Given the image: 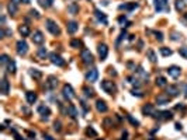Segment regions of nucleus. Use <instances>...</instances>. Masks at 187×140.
Returning <instances> with one entry per match:
<instances>
[{
    "label": "nucleus",
    "instance_id": "nucleus-5",
    "mask_svg": "<svg viewBox=\"0 0 187 140\" xmlns=\"http://www.w3.org/2000/svg\"><path fill=\"white\" fill-rule=\"evenodd\" d=\"M153 118H156L158 121H170L173 118V115L169 111H158V112L153 113Z\"/></svg>",
    "mask_w": 187,
    "mask_h": 140
},
{
    "label": "nucleus",
    "instance_id": "nucleus-42",
    "mask_svg": "<svg viewBox=\"0 0 187 140\" xmlns=\"http://www.w3.org/2000/svg\"><path fill=\"white\" fill-rule=\"evenodd\" d=\"M131 94H132V95H137V97H144V92L141 91V90H135V88L131 91Z\"/></svg>",
    "mask_w": 187,
    "mask_h": 140
},
{
    "label": "nucleus",
    "instance_id": "nucleus-33",
    "mask_svg": "<svg viewBox=\"0 0 187 140\" xmlns=\"http://www.w3.org/2000/svg\"><path fill=\"white\" fill-rule=\"evenodd\" d=\"M146 55H148V58H149V60L152 62V63H156V60H158V58H156L155 52H153L152 49H149V51L146 52Z\"/></svg>",
    "mask_w": 187,
    "mask_h": 140
},
{
    "label": "nucleus",
    "instance_id": "nucleus-28",
    "mask_svg": "<svg viewBox=\"0 0 187 140\" xmlns=\"http://www.w3.org/2000/svg\"><path fill=\"white\" fill-rule=\"evenodd\" d=\"M155 83H156V86L158 87H166V84H167V81H166V79L163 77V76H158Z\"/></svg>",
    "mask_w": 187,
    "mask_h": 140
},
{
    "label": "nucleus",
    "instance_id": "nucleus-31",
    "mask_svg": "<svg viewBox=\"0 0 187 140\" xmlns=\"http://www.w3.org/2000/svg\"><path fill=\"white\" fill-rule=\"evenodd\" d=\"M38 58H41V59H45L47 58V55H48V51H47V48H44V46H41V48L38 49Z\"/></svg>",
    "mask_w": 187,
    "mask_h": 140
},
{
    "label": "nucleus",
    "instance_id": "nucleus-41",
    "mask_svg": "<svg viewBox=\"0 0 187 140\" xmlns=\"http://www.w3.org/2000/svg\"><path fill=\"white\" fill-rule=\"evenodd\" d=\"M172 41H179V39H182V34H179V32H173L172 34Z\"/></svg>",
    "mask_w": 187,
    "mask_h": 140
},
{
    "label": "nucleus",
    "instance_id": "nucleus-14",
    "mask_svg": "<svg viewBox=\"0 0 187 140\" xmlns=\"http://www.w3.org/2000/svg\"><path fill=\"white\" fill-rule=\"evenodd\" d=\"M170 102V97L167 94H159L156 97V104L158 105H166V104Z\"/></svg>",
    "mask_w": 187,
    "mask_h": 140
},
{
    "label": "nucleus",
    "instance_id": "nucleus-1",
    "mask_svg": "<svg viewBox=\"0 0 187 140\" xmlns=\"http://www.w3.org/2000/svg\"><path fill=\"white\" fill-rule=\"evenodd\" d=\"M45 25H47V30H48V31L52 34V35H56V37H58V35H61V28H59V25L55 21H53V20L48 18V20L45 21Z\"/></svg>",
    "mask_w": 187,
    "mask_h": 140
},
{
    "label": "nucleus",
    "instance_id": "nucleus-53",
    "mask_svg": "<svg viewBox=\"0 0 187 140\" xmlns=\"http://www.w3.org/2000/svg\"><path fill=\"white\" fill-rule=\"evenodd\" d=\"M176 129H177V130H182V125H180V123H176Z\"/></svg>",
    "mask_w": 187,
    "mask_h": 140
},
{
    "label": "nucleus",
    "instance_id": "nucleus-30",
    "mask_svg": "<svg viewBox=\"0 0 187 140\" xmlns=\"http://www.w3.org/2000/svg\"><path fill=\"white\" fill-rule=\"evenodd\" d=\"M153 3H155V11H156V13H160L162 10H165L162 0H153Z\"/></svg>",
    "mask_w": 187,
    "mask_h": 140
},
{
    "label": "nucleus",
    "instance_id": "nucleus-6",
    "mask_svg": "<svg viewBox=\"0 0 187 140\" xmlns=\"http://www.w3.org/2000/svg\"><path fill=\"white\" fill-rule=\"evenodd\" d=\"M38 113L41 115V119L42 121H48V118H49V115H51V109H49L45 104H41L39 107H38Z\"/></svg>",
    "mask_w": 187,
    "mask_h": 140
},
{
    "label": "nucleus",
    "instance_id": "nucleus-47",
    "mask_svg": "<svg viewBox=\"0 0 187 140\" xmlns=\"http://www.w3.org/2000/svg\"><path fill=\"white\" fill-rule=\"evenodd\" d=\"M162 3H163V7H165V10L169 11V0H162Z\"/></svg>",
    "mask_w": 187,
    "mask_h": 140
},
{
    "label": "nucleus",
    "instance_id": "nucleus-12",
    "mask_svg": "<svg viewBox=\"0 0 187 140\" xmlns=\"http://www.w3.org/2000/svg\"><path fill=\"white\" fill-rule=\"evenodd\" d=\"M167 73H169L170 77L177 79V77L180 76V73H182V69H180L179 66H170V67H167Z\"/></svg>",
    "mask_w": 187,
    "mask_h": 140
},
{
    "label": "nucleus",
    "instance_id": "nucleus-21",
    "mask_svg": "<svg viewBox=\"0 0 187 140\" xmlns=\"http://www.w3.org/2000/svg\"><path fill=\"white\" fill-rule=\"evenodd\" d=\"M142 113L144 115H153L155 113V108L152 104H146L145 107H142Z\"/></svg>",
    "mask_w": 187,
    "mask_h": 140
},
{
    "label": "nucleus",
    "instance_id": "nucleus-40",
    "mask_svg": "<svg viewBox=\"0 0 187 140\" xmlns=\"http://www.w3.org/2000/svg\"><path fill=\"white\" fill-rule=\"evenodd\" d=\"M9 62H10V60H9V56H7V55H1V56H0V63H1V65H7Z\"/></svg>",
    "mask_w": 187,
    "mask_h": 140
},
{
    "label": "nucleus",
    "instance_id": "nucleus-32",
    "mask_svg": "<svg viewBox=\"0 0 187 140\" xmlns=\"http://www.w3.org/2000/svg\"><path fill=\"white\" fill-rule=\"evenodd\" d=\"M30 76L38 80V79H41V77H42V73H41L39 70H37V69H31V70H30Z\"/></svg>",
    "mask_w": 187,
    "mask_h": 140
},
{
    "label": "nucleus",
    "instance_id": "nucleus-23",
    "mask_svg": "<svg viewBox=\"0 0 187 140\" xmlns=\"http://www.w3.org/2000/svg\"><path fill=\"white\" fill-rule=\"evenodd\" d=\"M17 10H18V6L10 1V3H9V6H7V11H9V14H10V16H16Z\"/></svg>",
    "mask_w": 187,
    "mask_h": 140
},
{
    "label": "nucleus",
    "instance_id": "nucleus-4",
    "mask_svg": "<svg viewBox=\"0 0 187 140\" xmlns=\"http://www.w3.org/2000/svg\"><path fill=\"white\" fill-rule=\"evenodd\" d=\"M16 51L20 56H24V55L28 52V43H27L24 39H20V41L16 43Z\"/></svg>",
    "mask_w": 187,
    "mask_h": 140
},
{
    "label": "nucleus",
    "instance_id": "nucleus-51",
    "mask_svg": "<svg viewBox=\"0 0 187 140\" xmlns=\"http://www.w3.org/2000/svg\"><path fill=\"white\" fill-rule=\"evenodd\" d=\"M118 21H120L121 24H123V22H125V21H127V18H125V17H120V18H118Z\"/></svg>",
    "mask_w": 187,
    "mask_h": 140
},
{
    "label": "nucleus",
    "instance_id": "nucleus-2",
    "mask_svg": "<svg viewBox=\"0 0 187 140\" xmlns=\"http://www.w3.org/2000/svg\"><path fill=\"white\" fill-rule=\"evenodd\" d=\"M62 94H64L65 100H68V101H72V100L76 97L75 90L72 88V86H70V84H65L64 88H62Z\"/></svg>",
    "mask_w": 187,
    "mask_h": 140
},
{
    "label": "nucleus",
    "instance_id": "nucleus-26",
    "mask_svg": "<svg viewBox=\"0 0 187 140\" xmlns=\"http://www.w3.org/2000/svg\"><path fill=\"white\" fill-rule=\"evenodd\" d=\"M7 73H11V74L16 73V62L13 59H10V62L7 63Z\"/></svg>",
    "mask_w": 187,
    "mask_h": 140
},
{
    "label": "nucleus",
    "instance_id": "nucleus-27",
    "mask_svg": "<svg viewBox=\"0 0 187 140\" xmlns=\"http://www.w3.org/2000/svg\"><path fill=\"white\" fill-rule=\"evenodd\" d=\"M175 7H176L177 11H183L184 9H186V1H184V0H176Z\"/></svg>",
    "mask_w": 187,
    "mask_h": 140
},
{
    "label": "nucleus",
    "instance_id": "nucleus-13",
    "mask_svg": "<svg viewBox=\"0 0 187 140\" xmlns=\"http://www.w3.org/2000/svg\"><path fill=\"white\" fill-rule=\"evenodd\" d=\"M56 86H58V79L55 76H49L47 79V88L48 90H55Z\"/></svg>",
    "mask_w": 187,
    "mask_h": 140
},
{
    "label": "nucleus",
    "instance_id": "nucleus-15",
    "mask_svg": "<svg viewBox=\"0 0 187 140\" xmlns=\"http://www.w3.org/2000/svg\"><path fill=\"white\" fill-rule=\"evenodd\" d=\"M96 109L99 111V112H107L108 111V107H107V104L103 101V100H97L96 101Z\"/></svg>",
    "mask_w": 187,
    "mask_h": 140
},
{
    "label": "nucleus",
    "instance_id": "nucleus-19",
    "mask_svg": "<svg viewBox=\"0 0 187 140\" xmlns=\"http://www.w3.org/2000/svg\"><path fill=\"white\" fill-rule=\"evenodd\" d=\"M77 28H79V24L76 21H69L68 22V25H66V30H68V32L69 34H75L77 31Z\"/></svg>",
    "mask_w": 187,
    "mask_h": 140
},
{
    "label": "nucleus",
    "instance_id": "nucleus-44",
    "mask_svg": "<svg viewBox=\"0 0 187 140\" xmlns=\"http://www.w3.org/2000/svg\"><path fill=\"white\" fill-rule=\"evenodd\" d=\"M86 133H87V135H91V136H97V132L93 129V128H87V129H86Z\"/></svg>",
    "mask_w": 187,
    "mask_h": 140
},
{
    "label": "nucleus",
    "instance_id": "nucleus-43",
    "mask_svg": "<svg viewBox=\"0 0 187 140\" xmlns=\"http://www.w3.org/2000/svg\"><path fill=\"white\" fill-rule=\"evenodd\" d=\"M127 118H128V121L134 125V126H138V125H139V122H138V121H137V119H134L132 116H131V115H127Z\"/></svg>",
    "mask_w": 187,
    "mask_h": 140
},
{
    "label": "nucleus",
    "instance_id": "nucleus-16",
    "mask_svg": "<svg viewBox=\"0 0 187 140\" xmlns=\"http://www.w3.org/2000/svg\"><path fill=\"white\" fill-rule=\"evenodd\" d=\"M179 88H177V86H169L167 88H166V94L169 95V97H177L179 95Z\"/></svg>",
    "mask_w": 187,
    "mask_h": 140
},
{
    "label": "nucleus",
    "instance_id": "nucleus-49",
    "mask_svg": "<svg viewBox=\"0 0 187 140\" xmlns=\"http://www.w3.org/2000/svg\"><path fill=\"white\" fill-rule=\"evenodd\" d=\"M10 1L11 3H14V4H17V6L20 4V3H23V0H10Z\"/></svg>",
    "mask_w": 187,
    "mask_h": 140
},
{
    "label": "nucleus",
    "instance_id": "nucleus-18",
    "mask_svg": "<svg viewBox=\"0 0 187 140\" xmlns=\"http://www.w3.org/2000/svg\"><path fill=\"white\" fill-rule=\"evenodd\" d=\"M10 91V84H9V80L3 77V80H1V94L3 95H7Z\"/></svg>",
    "mask_w": 187,
    "mask_h": 140
},
{
    "label": "nucleus",
    "instance_id": "nucleus-48",
    "mask_svg": "<svg viewBox=\"0 0 187 140\" xmlns=\"http://www.w3.org/2000/svg\"><path fill=\"white\" fill-rule=\"evenodd\" d=\"M53 3V0H45V7H51Z\"/></svg>",
    "mask_w": 187,
    "mask_h": 140
},
{
    "label": "nucleus",
    "instance_id": "nucleus-25",
    "mask_svg": "<svg viewBox=\"0 0 187 140\" xmlns=\"http://www.w3.org/2000/svg\"><path fill=\"white\" fill-rule=\"evenodd\" d=\"M68 11H69L70 14H77L79 13V4L77 3H70L68 6Z\"/></svg>",
    "mask_w": 187,
    "mask_h": 140
},
{
    "label": "nucleus",
    "instance_id": "nucleus-8",
    "mask_svg": "<svg viewBox=\"0 0 187 140\" xmlns=\"http://www.w3.org/2000/svg\"><path fill=\"white\" fill-rule=\"evenodd\" d=\"M97 79H99V70H97L96 67L90 69L87 73H86V80L89 81V83H96Z\"/></svg>",
    "mask_w": 187,
    "mask_h": 140
},
{
    "label": "nucleus",
    "instance_id": "nucleus-35",
    "mask_svg": "<svg viewBox=\"0 0 187 140\" xmlns=\"http://www.w3.org/2000/svg\"><path fill=\"white\" fill-rule=\"evenodd\" d=\"M137 73H138V74L141 76V77H142L144 80H148V77H149V76H148V73H146V71H144V69H142L141 66L138 67V70H137Z\"/></svg>",
    "mask_w": 187,
    "mask_h": 140
},
{
    "label": "nucleus",
    "instance_id": "nucleus-7",
    "mask_svg": "<svg viewBox=\"0 0 187 140\" xmlns=\"http://www.w3.org/2000/svg\"><path fill=\"white\" fill-rule=\"evenodd\" d=\"M102 88L107 94H112V92L115 91V84L110 80H103L102 81Z\"/></svg>",
    "mask_w": 187,
    "mask_h": 140
},
{
    "label": "nucleus",
    "instance_id": "nucleus-34",
    "mask_svg": "<svg viewBox=\"0 0 187 140\" xmlns=\"http://www.w3.org/2000/svg\"><path fill=\"white\" fill-rule=\"evenodd\" d=\"M159 51H160V55H162V56H170V55L173 53V52H172V49L165 48V46H163V48H160Z\"/></svg>",
    "mask_w": 187,
    "mask_h": 140
},
{
    "label": "nucleus",
    "instance_id": "nucleus-11",
    "mask_svg": "<svg viewBox=\"0 0 187 140\" xmlns=\"http://www.w3.org/2000/svg\"><path fill=\"white\" fill-rule=\"evenodd\" d=\"M31 39H32V42L35 43V45H41V43L44 42V34L41 32V31H35V32L32 34V37H31Z\"/></svg>",
    "mask_w": 187,
    "mask_h": 140
},
{
    "label": "nucleus",
    "instance_id": "nucleus-10",
    "mask_svg": "<svg viewBox=\"0 0 187 140\" xmlns=\"http://www.w3.org/2000/svg\"><path fill=\"white\" fill-rule=\"evenodd\" d=\"M97 52H99V56H100V60H106L107 55H108V46L106 43H100L99 48H97Z\"/></svg>",
    "mask_w": 187,
    "mask_h": 140
},
{
    "label": "nucleus",
    "instance_id": "nucleus-29",
    "mask_svg": "<svg viewBox=\"0 0 187 140\" xmlns=\"http://www.w3.org/2000/svg\"><path fill=\"white\" fill-rule=\"evenodd\" d=\"M18 31H20V34H21L23 37H28L30 35V28H28V25H20Z\"/></svg>",
    "mask_w": 187,
    "mask_h": 140
},
{
    "label": "nucleus",
    "instance_id": "nucleus-22",
    "mask_svg": "<svg viewBox=\"0 0 187 140\" xmlns=\"http://www.w3.org/2000/svg\"><path fill=\"white\" fill-rule=\"evenodd\" d=\"M66 115H69V116H72V118H77V109L70 104L69 107L66 108Z\"/></svg>",
    "mask_w": 187,
    "mask_h": 140
},
{
    "label": "nucleus",
    "instance_id": "nucleus-24",
    "mask_svg": "<svg viewBox=\"0 0 187 140\" xmlns=\"http://www.w3.org/2000/svg\"><path fill=\"white\" fill-rule=\"evenodd\" d=\"M137 7H138V3H129V4H121V6H120V10L131 11V10H135Z\"/></svg>",
    "mask_w": 187,
    "mask_h": 140
},
{
    "label": "nucleus",
    "instance_id": "nucleus-38",
    "mask_svg": "<svg viewBox=\"0 0 187 140\" xmlns=\"http://www.w3.org/2000/svg\"><path fill=\"white\" fill-rule=\"evenodd\" d=\"M83 92L86 94V97H93V95H94V91H93L91 88H89V87H85V88H83Z\"/></svg>",
    "mask_w": 187,
    "mask_h": 140
},
{
    "label": "nucleus",
    "instance_id": "nucleus-17",
    "mask_svg": "<svg viewBox=\"0 0 187 140\" xmlns=\"http://www.w3.org/2000/svg\"><path fill=\"white\" fill-rule=\"evenodd\" d=\"M94 16H96L97 20H99L100 22H103V24H107V22H108V21H107V16L103 13V11L99 10V9H96V10H94Z\"/></svg>",
    "mask_w": 187,
    "mask_h": 140
},
{
    "label": "nucleus",
    "instance_id": "nucleus-36",
    "mask_svg": "<svg viewBox=\"0 0 187 140\" xmlns=\"http://www.w3.org/2000/svg\"><path fill=\"white\" fill-rule=\"evenodd\" d=\"M53 130L58 132V133L62 130V123H61V121H55V122H53Z\"/></svg>",
    "mask_w": 187,
    "mask_h": 140
},
{
    "label": "nucleus",
    "instance_id": "nucleus-54",
    "mask_svg": "<svg viewBox=\"0 0 187 140\" xmlns=\"http://www.w3.org/2000/svg\"><path fill=\"white\" fill-rule=\"evenodd\" d=\"M23 3H24V4H28V3H30V0H23Z\"/></svg>",
    "mask_w": 187,
    "mask_h": 140
},
{
    "label": "nucleus",
    "instance_id": "nucleus-45",
    "mask_svg": "<svg viewBox=\"0 0 187 140\" xmlns=\"http://www.w3.org/2000/svg\"><path fill=\"white\" fill-rule=\"evenodd\" d=\"M30 16L35 17V18H39V13H38L37 10H34V9H32V10H30Z\"/></svg>",
    "mask_w": 187,
    "mask_h": 140
},
{
    "label": "nucleus",
    "instance_id": "nucleus-52",
    "mask_svg": "<svg viewBox=\"0 0 187 140\" xmlns=\"http://www.w3.org/2000/svg\"><path fill=\"white\" fill-rule=\"evenodd\" d=\"M44 139H45V140H53V139H52V137H51V136H49V135H44Z\"/></svg>",
    "mask_w": 187,
    "mask_h": 140
},
{
    "label": "nucleus",
    "instance_id": "nucleus-46",
    "mask_svg": "<svg viewBox=\"0 0 187 140\" xmlns=\"http://www.w3.org/2000/svg\"><path fill=\"white\" fill-rule=\"evenodd\" d=\"M155 37H156V39H158L159 42H162V41H163V34L160 32V31H159V32L156 31V32H155Z\"/></svg>",
    "mask_w": 187,
    "mask_h": 140
},
{
    "label": "nucleus",
    "instance_id": "nucleus-50",
    "mask_svg": "<svg viewBox=\"0 0 187 140\" xmlns=\"http://www.w3.org/2000/svg\"><path fill=\"white\" fill-rule=\"evenodd\" d=\"M16 135V140H26V137H21L20 135H17V133H14Z\"/></svg>",
    "mask_w": 187,
    "mask_h": 140
},
{
    "label": "nucleus",
    "instance_id": "nucleus-39",
    "mask_svg": "<svg viewBox=\"0 0 187 140\" xmlns=\"http://www.w3.org/2000/svg\"><path fill=\"white\" fill-rule=\"evenodd\" d=\"M179 53H180V56H183L184 59H187V46H182V48L179 49Z\"/></svg>",
    "mask_w": 187,
    "mask_h": 140
},
{
    "label": "nucleus",
    "instance_id": "nucleus-20",
    "mask_svg": "<svg viewBox=\"0 0 187 140\" xmlns=\"http://www.w3.org/2000/svg\"><path fill=\"white\" fill-rule=\"evenodd\" d=\"M26 98H27V102L30 104V105H32V104L37 101V94L34 91H27L26 92Z\"/></svg>",
    "mask_w": 187,
    "mask_h": 140
},
{
    "label": "nucleus",
    "instance_id": "nucleus-37",
    "mask_svg": "<svg viewBox=\"0 0 187 140\" xmlns=\"http://www.w3.org/2000/svg\"><path fill=\"white\" fill-rule=\"evenodd\" d=\"M70 46L72 48H80L82 46V42H80L79 39H72L70 41Z\"/></svg>",
    "mask_w": 187,
    "mask_h": 140
},
{
    "label": "nucleus",
    "instance_id": "nucleus-9",
    "mask_svg": "<svg viewBox=\"0 0 187 140\" xmlns=\"http://www.w3.org/2000/svg\"><path fill=\"white\" fill-rule=\"evenodd\" d=\"M49 59H51V63L59 66V67L65 65V59H62V56H61V55H58V53H55V52L49 55Z\"/></svg>",
    "mask_w": 187,
    "mask_h": 140
},
{
    "label": "nucleus",
    "instance_id": "nucleus-3",
    "mask_svg": "<svg viewBox=\"0 0 187 140\" xmlns=\"http://www.w3.org/2000/svg\"><path fill=\"white\" fill-rule=\"evenodd\" d=\"M80 59L82 62L85 63V65H91L93 63V55L89 49H82V52H80Z\"/></svg>",
    "mask_w": 187,
    "mask_h": 140
}]
</instances>
